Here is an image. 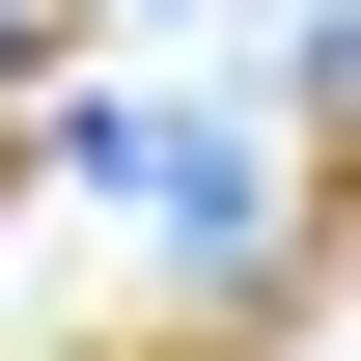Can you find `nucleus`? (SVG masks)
<instances>
[{"instance_id": "nucleus-1", "label": "nucleus", "mask_w": 361, "mask_h": 361, "mask_svg": "<svg viewBox=\"0 0 361 361\" xmlns=\"http://www.w3.org/2000/svg\"><path fill=\"white\" fill-rule=\"evenodd\" d=\"M111 361H278V334H250V278H223V306H167V334H111Z\"/></svg>"}]
</instances>
